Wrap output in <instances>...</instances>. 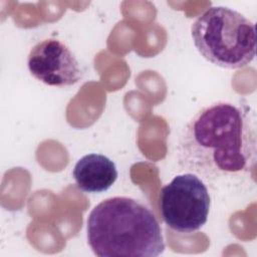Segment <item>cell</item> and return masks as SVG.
Returning a JSON list of instances; mask_svg holds the SVG:
<instances>
[{
    "label": "cell",
    "instance_id": "5b68a950",
    "mask_svg": "<svg viewBox=\"0 0 257 257\" xmlns=\"http://www.w3.org/2000/svg\"><path fill=\"white\" fill-rule=\"evenodd\" d=\"M30 73L50 86H70L81 78L79 63L70 48L54 38L37 42L27 57Z\"/></svg>",
    "mask_w": 257,
    "mask_h": 257
},
{
    "label": "cell",
    "instance_id": "8992f818",
    "mask_svg": "<svg viewBox=\"0 0 257 257\" xmlns=\"http://www.w3.org/2000/svg\"><path fill=\"white\" fill-rule=\"evenodd\" d=\"M72 176L79 190L85 193L107 191L117 179L115 164L101 154H87L75 164Z\"/></svg>",
    "mask_w": 257,
    "mask_h": 257
},
{
    "label": "cell",
    "instance_id": "7a4b0ae2",
    "mask_svg": "<svg viewBox=\"0 0 257 257\" xmlns=\"http://www.w3.org/2000/svg\"><path fill=\"white\" fill-rule=\"evenodd\" d=\"M87 242L100 257H156L165 250L161 226L141 202L123 196L105 199L89 213Z\"/></svg>",
    "mask_w": 257,
    "mask_h": 257
},
{
    "label": "cell",
    "instance_id": "6da1fadb",
    "mask_svg": "<svg viewBox=\"0 0 257 257\" xmlns=\"http://www.w3.org/2000/svg\"><path fill=\"white\" fill-rule=\"evenodd\" d=\"M179 165L207 181L251 176L257 161L256 117L244 104L217 101L187 123L178 146Z\"/></svg>",
    "mask_w": 257,
    "mask_h": 257
},
{
    "label": "cell",
    "instance_id": "277c9868",
    "mask_svg": "<svg viewBox=\"0 0 257 257\" xmlns=\"http://www.w3.org/2000/svg\"><path fill=\"white\" fill-rule=\"evenodd\" d=\"M162 219L172 230L193 233L203 227L209 216L211 197L206 184L197 175H177L164 186L159 196Z\"/></svg>",
    "mask_w": 257,
    "mask_h": 257
},
{
    "label": "cell",
    "instance_id": "3957f363",
    "mask_svg": "<svg viewBox=\"0 0 257 257\" xmlns=\"http://www.w3.org/2000/svg\"><path fill=\"white\" fill-rule=\"evenodd\" d=\"M194 45L211 63L227 69L247 66L256 53L254 23L226 6H212L191 27Z\"/></svg>",
    "mask_w": 257,
    "mask_h": 257
}]
</instances>
